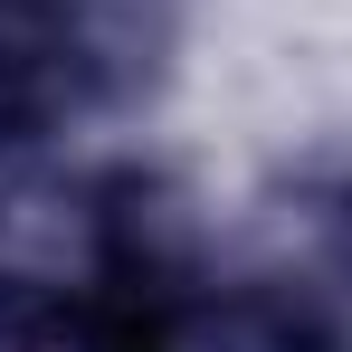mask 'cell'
Here are the masks:
<instances>
[{"label": "cell", "instance_id": "1", "mask_svg": "<svg viewBox=\"0 0 352 352\" xmlns=\"http://www.w3.org/2000/svg\"><path fill=\"white\" fill-rule=\"evenodd\" d=\"M172 48V0H0V153L133 105Z\"/></svg>", "mask_w": 352, "mask_h": 352}]
</instances>
